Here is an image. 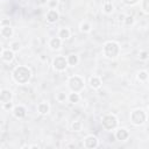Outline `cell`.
I'll use <instances>...</instances> for the list:
<instances>
[{"instance_id": "cell-34", "label": "cell", "mask_w": 149, "mask_h": 149, "mask_svg": "<svg viewBox=\"0 0 149 149\" xmlns=\"http://www.w3.org/2000/svg\"><path fill=\"white\" fill-rule=\"evenodd\" d=\"M41 61H43V62H44V61H47V57H45L44 55H41Z\"/></svg>"}, {"instance_id": "cell-36", "label": "cell", "mask_w": 149, "mask_h": 149, "mask_svg": "<svg viewBox=\"0 0 149 149\" xmlns=\"http://www.w3.org/2000/svg\"><path fill=\"white\" fill-rule=\"evenodd\" d=\"M66 147H68V148H73V147H76V144H74V143H73V144H68Z\"/></svg>"}, {"instance_id": "cell-22", "label": "cell", "mask_w": 149, "mask_h": 149, "mask_svg": "<svg viewBox=\"0 0 149 149\" xmlns=\"http://www.w3.org/2000/svg\"><path fill=\"white\" fill-rule=\"evenodd\" d=\"M137 80L139 81H141V83H144V81H147V79H148V72L146 71V70H142V71H140L139 73H137Z\"/></svg>"}, {"instance_id": "cell-1", "label": "cell", "mask_w": 149, "mask_h": 149, "mask_svg": "<svg viewBox=\"0 0 149 149\" xmlns=\"http://www.w3.org/2000/svg\"><path fill=\"white\" fill-rule=\"evenodd\" d=\"M12 77L15 83H17L20 85H24L31 78V70L26 65H19L13 70Z\"/></svg>"}, {"instance_id": "cell-6", "label": "cell", "mask_w": 149, "mask_h": 149, "mask_svg": "<svg viewBox=\"0 0 149 149\" xmlns=\"http://www.w3.org/2000/svg\"><path fill=\"white\" fill-rule=\"evenodd\" d=\"M68 66L69 65L66 62V57H64V56H56L52 61V68H54V70H56L58 72L65 71Z\"/></svg>"}, {"instance_id": "cell-7", "label": "cell", "mask_w": 149, "mask_h": 149, "mask_svg": "<svg viewBox=\"0 0 149 149\" xmlns=\"http://www.w3.org/2000/svg\"><path fill=\"white\" fill-rule=\"evenodd\" d=\"M84 147L87 148V149H94L99 146V140L97 136L94 135H87L85 139H84V142H83Z\"/></svg>"}, {"instance_id": "cell-12", "label": "cell", "mask_w": 149, "mask_h": 149, "mask_svg": "<svg viewBox=\"0 0 149 149\" xmlns=\"http://www.w3.org/2000/svg\"><path fill=\"white\" fill-rule=\"evenodd\" d=\"M12 99H13V93L9 90L3 88L0 91V102L1 104L9 102V101H12Z\"/></svg>"}, {"instance_id": "cell-31", "label": "cell", "mask_w": 149, "mask_h": 149, "mask_svg": "<svg viewBox=\"0 0 149 149\" xmlns=\"http://www.w3.org/2000/svg\"><path fill=\"white\" fill-rule=\"evenodd\" d=\"M125 5H127V6H133V5H135V3H137L140 0H121Z\"/></svg>"}, {"instance_id": "cell-37", "label": "cell", "mask_w": 149, "mask_h": 149, "mask_svg": "<svg viewBox=\"0 0 149 149\" xmlns=\"http://www.w3.org/2000/svg\"><path fill=\"white\" fill-rule=\"evenodd\" d=\"M2 50H3V49H2V47H1V44H0V54L2 52Z\"/></svg>"}, {"instance_id": "cell-18", "label": "cell", "mask_w": 149, "mask_h": 149, "mask_svg": "<svg viewBox=\"0 0 149 149\" xmlns=\"http://www.w3.org/2000/svg\"><path fill=\"white\" fill-rule=\"evenodd\" d=\"M66 62H68V65H69V66H76V65H78V63H79V57H78V55H76V54H70V55L66 57Z\"/></svg>"}, {"instance_id": "cell-25", "label": "cell", "mask_w": 149, "mask_h": 149, "mask_svg": "<svg viewBox=\"0 0 149 149\" xmlns=\"http://www.w3.org/2000/svg\"><path fill=\"white\" fill-rule=\"evenodd\" d=\"M71 129L73 132H80L83 129V123L80 121H73L71 123Z\"/></svg>"}, {"instance_id": "cell-24", "label": "cell", "mask_w": 149, "mask_h": 149, "mask_svg": "<svg viewBox=\"0 0 149 149\" xmlns=\"http://www.w3.org/2000/svg\"><path fill=\"white\" fill-rule=\"evenodd\" d=\"M9 49L13 50L14 52H17V51L21 49V43H20L19 41H13V42H10V44H9Z\"/></svg>"}, {"instance_id": "cell-32", "label": "cell", "mask_w": 149, "mask_h": 149, "mask_svg": "<svg viewBox=\"0 0 149 149\" xmlns=\"http://www.w3.org/2000/svg\"><path fill=\"white\" fill-rule=\"evenodd\" d=\"M3 26H10V20L9 19H2L0 21V27H3Z\"/></svg>"}, {"instance_id": "cell-4", "label": "cell", "mask_w": 149, "mask_h": 149, "mask_svg": "<svg viewBox=\"0 0 149 149\" xmlns=\"http://www.w3.org/2000/svg\"><path fill=\"white\" fill-rule=\"evenodd\" d=\"M101 125L106 130H114L115 128H118L119 120L114 114H106L101 118Z\"/></svg>"}, {"instance_id": "cell-23", "label": "cell", "mask_w": 149, "mask_h": 149, "mask_svg": "<svg viewBox=\"0 0 149 149\" xmlns=\"http://www.w3.org/2000/svg\"><path fill=\"white\" fill-rule=\"evenodd\" d=\"M56 100L58 101V102H65V101H68V94L65 93V92H58L57 94H56Z\"/></svg>"}, {"instance_id": "cell-27", "label": "cell", "mask_w": 149, "mask_h": 149, "mask_svg": "<svg viewBox=\"0 0 149 149\" xmlns=\"http://www.w3.org/2000/svg\"><path fill=\"white\" fill-rule=\"evenodd\" d=\"M135 22L134 20V16L133 15H125V19H123V23L126 26H133Z\"/></svg>"}, {"instance_id": "cell-20", "label": "cell", "mask_w": 149, "mask_h": 149, "mask_svg": "<svg viewBox=\"0 0 149 149\" xmlns=\"http://www.w3.org/2000/svg\"><path fill=\"white\" fill-rule=\"evenodd\" d=\"M68 101L70 104H78L80 101V94L79 93H76V92H71L68 95Z\"/></svg>"}, {"instance_id": "cell-10", "label": "cell", "mask_w": 149, "mask_h": 149, "mask_svg": "<svg viewBox=\"0 0 149 149\" xmlns=\"http://www.w3.org/2000/svg\"><path fill=\"white\" fill-rule=\"evenodd\" d=\"M45 19L49 23H56L59 20V13L57 9H49L45 14Z\"/></svg>"}, {"instance_id": "cell-15", "label": "cell", "mask_w": 149, "mask_h": 149, "mask_svg": "<svg viewBox=\"0 0 149 149\" xmlns=\"http://www.w3.org/2000/svg\"><path fill=\"white\" fill-rule=\"evenodd\" d=\"M37 112H38V114H41V115H47V114L50 112V106H49V104L45 102V101L40 102V104L37 105Z\"/></svg>"}, {"instance_id": "cell-5", "label": "cell", "mask_w": 149, "mask_h": 149, "mask_svg": "<svg viewBox=\"0 0 149 149\" xmlns=\"http://www.w3.org/2000/svg\"><path fill=\"white\" fill-rule=\"evenodd\" d=\"M146 120H147V114H146V112L143 109L137 108V109L132 111V113H130V122L134 126H142V125H144Z\"/></svg>"}, {"instance_id": "cell-33", "label": "cell", "mask_w": 149, "mask_h": 149, "mask_svg": "<svg viewBox=\"0 0 149 149\" xmlns=\"http://www.w3.org/2000/svg\"><path fill=\"white\" fill-rule=\"evenodd\" d=\"M29 148H30V149H36V148H37V149H38V148H40V147H38V146H37V144H31V146H29Z\"/></svg>"}, {"instance_id": "cell-2", "label": "cell", "mask_w": 149, "mask_h": 149, "mask_svg": "<svg viewBox=\"0 0 149 149\" xmlns=\"http://www.w3.org/2000/svg\"><path fill=\"white\" fill-rule=\"evenodd\" d=\"M102 54L106 58L115 59L120 55V45L115 41H107L102 47Z\"/></svg>"}, {"instance_id": "cell-16", "label": "cell", "mask_w": 149, "mask_h": 149, "mask_svg": "<svg viewBox=\"0 0 149 149\" xmlns=\"http://www.w3.org/2000/svg\"><path fill=\"white\" fill-rule=\"evenodd\" d=\"M0 35L3 38H9L13 36V28L12 26H3L0 28Z\"/></svg>"}, {"instance_id": "cell-21", "label": "cell", "mask_w": 149, "mask_h": 149, "mask_svg": "<svg viewBox=\"0 0 149 149\" xmlns=\"http://www.w3.org/2000/svg\"><path fill=\"white\" fill-rule=\"evenodd\" d=\"M79 29H80V31H83V33H90V31L92 30V26H91V23H90V22L84 21V22H81V23H80Z\"/></svg>"}, {"instance_id": "cell-38", "label": "cell", "mask_w": 149, "mask_h": 149, "mask_svg": "<svg viewBox=\"0 0 149 149\" xmlns=\"http://www.w3.org/2000/svg\"><path fill=\"white\" fill-rule=\"evenodd\" d=\"M0 1H3V0H0Z\"/></svg>"}, {"instance_id": "cell-29", "label": "cell", "mask_w": 149, "mask_h": 149, "mask_svg": "<svg viewBox=\"0 0 149 149\" xmlns=\"http://www.w3.org/2000/svg\"><path fill=\"white\" fill-rule=\"evenodd\" d=\"M139 57H140V61H147L148 59V57H149V52L147 51V50H142V51H140V55H139Z\"/></svg>"}, {"instance_id": "cell-19", "label": "cell", "mask_w": 149, "mask_h": 149, "mask_svg": "<svg viewBox=\"0 0 149 149\" xmlns=\"http://www.w3.org/2000/svg\"><path fill=\"white\" fill-rule=\"evenodd\" d=\"M113 10H114V5L111 1H105L102 5V12L108 15V14H112Z\"/></svg>"}, {"instance_id": "cell-3", "label": "cell", "mask_w": 149, "mask_h": 149, "mask_svg": "<svg viewBox=\"0 0 149 149\" xmlns=\"http://www.w3.org/2000/svg\"><path fill=\"white\" fill-rule=\"evenodd\" d=\"M68 86L71 90V92L80 93L85 88V83H84V79L81 77H79V76H71L68 79Z\"/></svg>"}, {"instance_id": "cell-30", "label": "cell", "mask_w": 149, "mask_h": 149, "mask_svg": "<svg viewBox=\"0 0 149 149\" xmlns=\"http://www.w3.org/2000/svg\"><path fill=\"white\" fill-rule=\"evenodd\" d=\"M2 107H3V109H6V111H12L14 106H13V102L9 101V102H5V104H2Z\"/></svg>"}, {"instance_id": "cell-13", "label": "cell", "mask_w": 149, "mask_h": 149, "mask_svg": "<svg viewBox=\"0 0 149 149\" xmlns=\"http://www.w3.org/2000/svg\"><path fill=\"white\" fill-rule=\"evenodd\" d=\"M88 84H90V87H91V88L98 90V88L101 87L102 81H101V78H100V77H98V76H92V77H90Z\"/></svg>"}, {"instance_id": "cell-35", "label": "cell", "mask_w": 149, "mask_h": 149, "mask_svg": "<svg viewBox=\"0 0 149 149\" xmlns=\"http://www.w3.org/2000/svg\"><path fill=\"white\" fill-rule=\"evenodd\" d=\"M123 19H125V15H120V16H119V20H120V21H123Z\"/></svg>"}, {"instance_id": "cell-9", "label": "cell", "mask_w": 149, "mask_h": 149, "mask_svg": "<svg viewBox=\"0 0 149 149\" xmlns=\"http://www.w3.org/2000/svg\"><path fill=\"white\" fill-rule=\"evenodd\" d=\"M114 136L118 141H126L129 137V132L126 128H115Z\"/></svg>"}, {"instance_id": "cell-26", "label": "cell", "mask_w": 149, "mask_h": 149, "mask_svg": "<svg viewBox=\"0 0 149 149\" xmlns=\"http://www.w3.org/2000/svg\"><path fill=\"white\" fill-rule=\"evenodd\" d=\"M141 7L146 15L149 14V0H141Z\"/></svg>"}, {"instance_id": "cell-11", "label": "cell", "mask_w": 149, "mask_h": 149, "mask_svg": "<svg viewBox=\"0 0 149 149\" xmlns=\"http://www.w3.org/2000/svg\"><path fill=\"white\" fill-rule=\"evenodd\" d=\"M15 52L13 51V50H10V49H3L2 50V52L0 54L1 55V59L3 61V62H6V63H10V62H13V59H14V55Z\"/></svg>"}, {"instance_id": "cell-8", "label": "cell", "mask_w": 149, "mask_h": 149, "mask_svg": "<svg viewBox=\"0 0 149 149\" xmlns=\"http://www.w3.org/2000/svg\"><path fill=\"white\" fill-rule=\"evenodd\" d=\"M12 113H13V115H14L16 119H23V118H26V115H27V109H26V107L22 106V105H16V106L13 107Z\"/></svg>"}, {"instance_id": "cell-17", "label": "cell", "mask_w": 149, "mask_h": 149, "mask_svg": "<svg viewBox=\"0 0 149 149\" xmlns=\"http://www.w3.org/2000/svg\"><path fill=\"white\" fill-rule=\"evenodd\" d=\"M70 36H71V31H70L69 28L64 27V28H61V29H59V31H58V37H59L62 41H66V40H69Z\"/></svg>"}, {"instance_id": "cell-28", "label": "cell", "mask_w": 149, "mask_h": 149, "mask_svg": "<svg viewBox=\"0 0 149 149\" xmlns=\"http://www.w3.org/2000/svg\"><path fill=\"white\" fill-rule=\"evenodd\" d=\"M49 9H56V7L58 6V0H48L47 2Z\"/></svg>"}, {"instance_id": "cell-14", "label": "cell", "mask_w": 149, "mask_h": 149, "mask_svg": "<svg viewBox=\"0 0 149 149\" xmlns=\"http://www.w3.org/2000/svg\"><path fill=\"white\" fill-rule=\"evenodd\" d=\"M62 40L57 36V37H51L49 41V47L51 50H59L62 48Z\"/></svg>"}]
</instances>
